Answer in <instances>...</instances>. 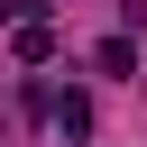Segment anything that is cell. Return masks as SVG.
Instances as JSON below:
<instances>
[{
	"label": "cell",
	"mask_w": 147,
	"mask_h": 147,
	"mask_svg": "<svg viewBox=\"0 0 147 147\" xmlns=\"http://www.w3.org/2000/svg\"><path fill=\"white\" fill-rule=\"evenodd\" d=\"M92 64H101L110 83H138V46H129V37H101V46H92Z\"/></svg>",
	"instance_id": "cell-2"
},
{
	"label": "cell",
	"mask_w": 147,
	"mask_h": 147,
	"mask_svg": "<svg viewBox=\"0 0 147 147\" xmlns=\"http://www.w3.org/2000/svg\"><path fill=\"white\" fill-rule=\"evenodd\" d=\"M9 55H18V64H46V55H55V28H46V18H18Z\"/></svg>",
	"instance_id": "cell-1"
},
{
	"label": "cell",
	"mask_w": 147,
	"mask_h": 147,
	"mask_svg": "<svg viewBox=\"0 0 147 147\" xmlns=\"http://www.w3.org/2000/svg\"><path fill=\"white\" fill-rule=\"evenodd\" d=\"M55 119H64V138H92V101H83V92H64V101H55Z\"/></svg>",
	"instance_id": "cell-3"
}]
</instances>
